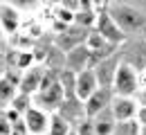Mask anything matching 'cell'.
<instances>
[{"label":"cell","instance_id":"obj_7","mask_svg":"<svg viewBox=\"0 0 146 135\" xmlns=\"http://www.w3.org/2000/svg\"><path fill=\"white\" fill-rule=\"evenodd\" d=\"M112 90L110 88H97L86 101H83V110H86V117L94 119L97 115H101L104 110H108L110 104H112Z\"/></svg>","mask_w":146,"mask_h":135},{"label":"cell","instance_id":"obj_11","mask_svg":"<svg viewBox=\"0 0 146 135\" xmlns=\"http://www.w3.org/2000/svg\"><path fill=\"white\" fill-rule=\"evenodd\" d=\"M23 122H25L29 135H47V128H50V113L40 110L38 106H32V108L23 115Z\"/></svg>","mask_w":146,"mask_h":135},{"label":"cell","instance_id":"obj_17","mask_svg":"<svg viewBox=\"0 0 146 135\" xmlns=\"http://www.w3.org/2000/svg\"><path fill=\"white\" fill-rule=\"evenodd\" d=\"M58 83H61V88H63L65 99L76 97V95H74V86H76V74H74V72H70L68 68H63V70L58 72Z\"/></svg>","mask_w":146,"mask_h":135},{"label":"cell","instance_id":"obj_13","mask_svg":"<svg viewBox=\"0 0 146 135\" xmlns=\"http://www.w3.org/2000/svg\"><path fill=\"white\" fill-rule=\"evenodd\" d=\"M99 88V81H97V74H94V70H83V72H79L76 74V86H74V95L79 101H86L88 97L94 92Z\"/></svg>","mask_w":146,"mask_h":135},{"label":"cell","instance_id":"obj_1","mask_svg":"<svg viewBox=\"0 0 146 135\" xmlns=\"http://www.w3.org/2000/svg\"><path fill=\"white\" fill-rule=\"evenodd\" d=\"M108 14L115 18L119 25V29L126 36H144L146 34V9L133 2H124V0H112L108 7Z\"/></svg>","mask_w":146,"mask_h":135},{"label":"cell","instance_id":"obj_29","mask_svg":"<svg viewBox=\"0 0 146 135\" xmlns=\"http://www.w3.org/2000/svg\"><path fill=\"white\" fill-rule=\"evenodd\" d=\"M137 124L139 126H146V106H139V110H137Z\"/></svg>","mask_w":146,"mask_h":135},{"label":"cell","instance_id":"obj_20","mask_svg":"<svg viewBox=\"0 0 146 135\" xmlns=\"http://www.w3.org/2000/svg\"><path fill=\"white\" fill-rule=\"evenodd\" d=\"M16 95H18V86H14L9 79L2 74V77H0V101L9 106V101H11Z\"/></svg>","mask_w":146,"mask_h":135},{"label":"cell","instance_id":"obj_22","mask_svg":"<svg viewBox=\"0 0 146 135\" xmlns=\"http://www.w3.org/2000/svg\"><path fill=\"white\" fill-rule=\"evenodd\" d=\"M139 131L142 128H139L137 119H130V122H117L112 135H139Z\"/></svg>","mask_w":146,"mask_h":135},{"label":"cell","instance_id":"obj_35","mask_svg":"<svg viewBox=\"0 0 146 135\" xmlns=\"http://www.w3.org/2000/svg\"><path fill=\"white\" fill-rule=\"evenodd\" d=\"M45 5H50V7H56V5H61V0H45Z\"/></svg>","mask_w":146,"mask_h":135},{"label":"cell","instance_id":"obj_16","mask_svg":"<svg viewBox=\"0 0 146 135\" xmlns=\"http://www.w3.org/2000/svg\"><path fill=\"white\" fill-rule=\"evenodd\" d=\"M92 122H94V135H112L115 133L117 122H115V117H112V113H110V108L104 110L101 115H97Z\"/></svg>","mask_w":146,"mask_h":135},{"label":"cell","instance_id":"obj_14","mask_svg":"<svg viewBox=\"0 0 146 135\" xmlns=\"http://www.w3.org/2000/svg\"><path fill=\"white\" fill-rule=\"evenodd\" d=\"M65 68L70 72H74V74H79V72L90 68V52L86 50V45H79V47H74L70 52H65Z\"/></svg>","mask_w":146,"mask_h":135},{"label":"cell","instance_id":"obj_33","mask_svg":"<svg viewBox=\"0 0 146 135\" xmlns=\"http://www.w3.org/2000/svg\"><path fill=\"white\" fill-rule=\"evenodd\" d=\"M139 88H142V90H146V70H142V72H139Z\"/></svg>","mask_w":146,"mask_h":135},{"label":"cell","instance_id":"obj_31","mask_svg":"<svg viewBox=\"0 0 146 135\" xmlns=\"http://www.w3.org/2000/svg\"><path fill=\"white\" fill-rule=\"evenodd\" d=\"M7 72V61H5V50L0 52V77Z\"/></svg>","mask_w":146,"mask_h":135},{"label":"cell","instance_id":"obj_28","mask_svg":"<svg viewBox=\"0 0 146 135\" xmlns=\"http://www.w3.org/2000/svg\"><path fill=\"white\" fill-rule=\"evenodd\" d=\"M61 7H65V9H70V11H79V0H61Z\"/></svg>","mask_w":146,"mask_h":135},{"label":"cell","instance_id":"obj_26","mask_svg":"<svg viewBox=\"0 0 146 135\" xmlns=\"http://www.w3.org/2000/svg\"><path fill=\"white\" fill-rule=\"evenodd\" d=\"M74 133L76 135H94V122H92L90 117H83V119L76 124Z\"/></svg>","mask_w":146,"mask_h":135},{"label":"cell","instance_id":"obj_5","mask_svg":"<svg viewBox=\"0 0 146 135\" xmlns=\"http://www.w3.org/2000/svg\"><path fill=\"white\" fill-rule=\"evenodd\" d=\"M63 101H65V95H63V88H61L58 81L52 83L50 88H45V90H38L34 95V106H38L40 110H45L50 115H54Z\"/></svg>","mask_w":146,"mask_h":135},{"label":"cell","instance_id":"obj_19","mask_svg":"<svg viewBox=\"0 0 146 135\" xmlns=\"http://www.w3.org/2000/svg\"><path fill=\"white\" fill-rule=\"evenodd\" d=\"M70 131H72V126L63 119V117H58L54 113V115H50V128H47V135H70Z\"/></svg>","mask_w":146,"mask_h":135},{"label":"cell","instance_id":"obj_12","mask_svg":"<svg viewBox=\"0 0 146 135\" xmlns=\"http://www.w3.org/2000/svg\"><path fill=\"white\" fill-rule=\"evenodd\" d=\"M43 72H45V65H40V63H34L32 68H27V70L23 72V77H20L18 92L34 97V95L38 92V88H40V79H43Z\"/></svg>","mask_w":146,"mask_h":135},{"label":"cell","instance_id":"obj_32","mask_svg":"<svg viewBox=\"0 0 146 135\" xmlns=\"http://www.w3.org/2000/svg\"><path fill=\"white\" fill-rule=\"evenodd\" d=\"M135 99H137V104H139V106H146V90H139Z\"/></svg>","mask_w":146,"mask_h":135},{"label":"cell","instance_id":"obj_25","mask_svg":"<svg viewBox=\"0 0 146 135\" xmlns=\"http://www.w3.org/2000/svg\"><path fill=\"white\" fill-rule=\"evenodd\" d=\"M54 20L63 23V25H74V11L61 7V5H56L54 7Z\"/></svg>","mask_w":146,"mask_h":135},{"label":"cell","instance_id":"obj_2","mask_svg":"<svg viewBox=\"0 0 146 135\" xmlns=\"http://www.w3.org/2000/svg\"><path fill=\"white\" fill-rule=\"evenodd\" d=\"M142 88H139V72L124 61V52H121V61L117 65V72L112 79V95L117 97H137Z\"/></svg>","mask_w":146,"mask_h":135},{"label":"cell","instance_id":"obj_34","mask_svg":"<svg viewBox=\"0 0 146 135\" xmlns=\"http://www.w3.org/2000/svg\"><path fill=\"white\" fill-rule=\"evenodd\" d=\"M2 43H7V34H5L2 27H0V45H2Z\"/></svg>","mask_w":146,"mask_h":135},{"label":"cell","instance_id":"obj_30","mask_svg":"<svg viewBox=\"0 0 146 135\" xmlns=\"http://www.w3.org/2000/svg\"><path fill=\"white\" fill-rule=\"evenodd\" d=\"M79 9H94V0H79Z\"/></svg>","mask_w":146,"mask_h":135},{"label":"cell","instance_id":"obj_37","mask_svg":"<svg viewBox=\"0 0 146 135\" xmlns=\"http://www.w3.org/2000/svg\"><path fill=\"white\" fill-rule=\"evenodd\" d=\"M2 2H9V0H0V5H2Z\"/></svg>","mask_w":146,"mask_h":135},{"label":"cell","instance_id":"obj_27","mask_svg":"<svg viewBox=\"0 0 146 135\" xmlns=\"http://www.w3.org/2000/svg\"><path fill=\"white\" fill-rule=\"evenodd\" d=\"M9 135H29V131H27L25 122L18 119V122H14V124H11V133H9Z\"/></svg>","mask_w":146,"mask_h":135},{"label":"cell","instance_id":"obj_3","mask_svg":"<svg viewBox=\"0 0 146 135\" xmlns=\"http://www.w3.org/2000/svg\"><path fill=\"white\" fill-rule=\"evenodd\" d=\"M94 29L108 41L110 45H115V47L124 45V43L128 41V36L119 29V25L115 23V18L108 14L106 7H104V9H97V23H94Z\"/></svg>","mask_w":146,"mask_h":135},{"label":"cell","instance_id":"obj_23","mask_svg":"<svg viewBox=\"0 0 146 135\" xmlns=\"http://www.w3.org/2000/svg\"><path fill=\"white\" fill-rule=\"evenodd\" d=\"M36 61H34V52L32 50H18V57H16V70L25 72L27 68H32Z\"/></svg>","mask_w":146,"mask_h":135},{"label":"cell","instance_id":"obj_21","mask_svg":"<svg viewBox=\"0 0 146 135\" xmlns=\"http://www.w3.org/2000/svg\"><path fill=\"white\" fill-rule=\"evenodd\" d=\"M9 106L18 113V115H25L32 106H34V97H29V95H23V92H18V95L14 97L11 101H9Z\"/></svg>","mask_w":146,"mask_h":135},{"label":"cell","instance_id":"obj_6","mask_svg":"<svg viewBox=\"0 0 146 135\" xmlns=\"http://www.w3.org/2000/svg\"><path fill=\"white\" fill-rule=\"evenodd\" d=\"M88 32H90V29H83V27L70 25L65 32H61V34L52 36V45L58 47L61 52H70V50H74V47H79V45H83V43H86Z\"/></svg>","mask_w":146,"mask_h":135},{"label":"cell","instance_id":"obj_18","mask_svg":"<svg viewBox=\"0 0 146 135\" xmlns=\"http://www.w3.org/2000/svg\"><path fill=\"white\" fill-rule=\"evenodd\" d=\"M94 23H97V9H79L74 14V25L76 27H83V29H94Z\"/></svg>","mask_w":146,"mask_h":135},{"label":"cell","instance_id":"obj_15","mask_svg":"<svg viewBox=\"0 0 146 135\" xmlns=\"http://www.w3.org/2000/svg\"><path fill=\"white\" fill-rule=\"evenodd\" d=\"M56 115L63 117L70 126L72 124H79L83 117H86V110H83V101H79L76 97H72V99H65L63 104H61V108L56 110Z\"/></svg>","mask_w":146,"mask_h":135},{"label":"cell","instance_id":"obj_24","mask_svg":"<svg viewBox=\"0 0 146 135\" xmlns=\"http://www.w3.org/2000/svg\"><path fill=\"white\" fill-rule=\"evenodd\" d=\"M43 2H45V0H9V5H14V7H16L18 11H23V14H27V11H36Z\"/></svg>","mask_w":146,"mask_h":135},{"label":"cell","instance_id":"obj_9","mask_svg":"<svg viewBox=\"0 0 146 135\" xmlns=\"http://www.w3.org/2000/svg\"><path fill=\"white\" fill-rule=\"evenodd\" d=\"M137 110H139V104L135 97H112L110 113L115 117V122H130L137 117Z\"/></svg>","mask_w":146,"mask_h":135},{"label":"cell","instance_id":"obj_10","mask_svg":"<svg viewBox=\"0 0 146 135\" xmlns=\"http://www.w3.org/2000/svg\"><path fill=\"white\" fill-rule=\"evenodd\" d=\"M119 61H121V52L117 50L112 57L99 61L97 68H92L94 74H97V81H99V88H110V90H112V79H115V72H117Z\"/></svg>","mask_w":146,"mask_h":135},{"label":"cell","instance_id":"obj_36","mask_svg":"<svg viewBox=\"0 0 146 135\" xmlns=\"http://www.w3.org/2000/svg\"><path fill=\"white\" fill-rule=\"evenodd\" d=\"M70 135H76V133H74V128H72V131H70Z\"/></svg>","mask_w":146,"mask_h":135},{"label":"cell","instance_id":"obj_4","mask_svg":"<svg viewBox=\"0 0 146 135\" xmlns=\"http://www.w3.org/2000/svg\"><path fill=\"white\" fill-rule=\"evenodd\" d=\"M86 50L90 52V68H97V63L99 61H104V59L112 57L119 47H115V45H110L108 41L104 39L97 29H90L88 32V36H86Z\"/></svg>","mask_w":146,"mask_h":135},{"label":"cell","instance_id":"obj_8","mask_svg":"<svg viewBox=\"0 0 146 135\" xmlns=\"http://www.w3.org/2000/svg\"><path fill=\"white\" fill-rule=\"evenodd\" d=\"M23 20H25L23 11H18L14 5H9V2H2V5H0V27H2V32L7 34V39L20 32Z\"/></svg>","mask_w":146,"mask_h":135}]
</instances>
